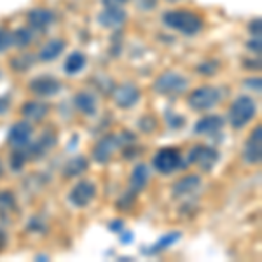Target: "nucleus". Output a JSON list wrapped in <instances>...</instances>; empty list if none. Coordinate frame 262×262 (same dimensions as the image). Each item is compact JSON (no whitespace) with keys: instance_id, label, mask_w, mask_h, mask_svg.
Segmentation results:
<instances>
[{"instance_id":"nucleus-1","label":"nucleus","mask_w":262,"mask_h":262,"mask_svg":"<svg viewBox=\"0 0 262 262\" xmlns=\"http://www.w3.org/2000/svg\"><path fill=\"white\" fill-rule=\"evenodd\" d=\"M163 23L185 37H194L203 30V19L192 11H168L163 14Z\"/></svg>"},{"instance_id":"nucleus-2","label":"nucleus","mask_w":262,"mask_h":262,"mask_svg":"<svg viewBox=\"0 0 262 262\" xmlns=\"http://www.w3.org/2000/svg\"><path fill=\"white\" fill-rule=\"evenodd\" d=\"M255 100L248 95H242L231 103L229 112H227V122L232 129H242L255 117Z\"/></svg>"},{"instance_id":"nucleus-3","label":"nucleus","mask_w":262,"mask_h":262,"mask_svg":"<svg viewBox=\"0 0 262 262\" xmlns=\"http://www.w3.org/2000/svg\"><path fill=\"white\" fill-rule=\"evenodd\" d=\"M189 88V81L175 70H166L158 75L152 84V90L161 96H179Z\"/></svg>"},{"instance_id":"nucleus-4","label":"nucleus","mask_w":262,"mask_h":262,"mask_svg":"<svg viewBox=\"0 0 262 262\" xmlns=\"http://www.w3.org/2000/svg\"><path fill=\"white\" fill-rule=\"evenodd\" d=\"M221 100H222V93L215 86H200L189 93L187 96L189 107L196 112L210 111V108L217 107L221 103Z\"/></svg>"},{"instance_id":"nucleus-5","label":"nucleus","mask_w":262,"mask_h":262,"mask_svg":"<svg viewBox=\"0 0 262 262\" xmlns=\"http://www.w3.org/2000/svg\"><path fill=\"white\" fill-rule=\"evenodd\" d=\"M152 166L161 175H170L179 168H184V158L177 147H163L152 158Z\"/></svg>"},{"instance_id":"nucleus-6","label":"nucleus","mask_w":262,"mask_h":262,"mask_svg":"<svg viewBox=\"0 0 262 262\" xmlns=\"http://www.w3.org/2000/svg\"><path fill=\"white\" fill-rule=\"evenodd\" d=\"M221 159V152L210 145H194L189 150L187 161L196 164L201 171H212Z\"/></svg>"},{"instance_id":"nucleus-7","label":"nucleus","mask_w":262,"mask_h":262,"mask_svg":"<svg viewBox=\"0 0 262 262\" xmlns=\"http://www.w3.org/2000/svg\"><path fill=\"white\" fill-rule=\"evenodd\" d=\"M96 196V185L91 180H81L70 189L69 201L75 208H86Z\"/></svg>"},{"instance_id":"nucleus-8","label":"nucleus","mask_w":262,"mask_h":262,"mask_svg":"<svg viewBox=\"0 0 262 262\" xmlns=\"http://www.w3.org/2000/svg\"><path fill=\"white\" fill-rule=\"evenodd\" d=\"M121 145H122V142H121L119 135H116V133L105 135V137L95 145V149H93V159L100 164H107Z\"/></svg>"},{"instance_id":"nucleus-9","label":"nucleus","mask_w":262,"mask_h":262,"mask_svg":"<svg viewBox=\"0 0 262 262\" xmlns=\"http://www.w3.org/2000/svg\"><path fill=\"white\" fill-rule=\"evenodd\" d=\"M140 90L133 82H122L114 88L112 98L119 108H133L140 101Z\"/></svg>"},{"instance_id":"nucleus-10","label":"nucleus","mask_w":262,"mask_h":262,"mask_svg":"<svg viewBox=\"0 0 262 262\" xmlns=\"http://www.w3.org/2000/svg\"><path fill=\"white\" fill-rule=\"evenodd\" d=\"M28 90L42 98H51L61 91V82L53 75H37L28 82Z\"/></svg>"},{"instance_id":"nucleus-11","label":"nucleus","mask_w":262,"mask_h":262,"mask_svg":"<svg viewBox=\"0 0 262 262\" xmlns=\"http://www.w3.org/2000/svg\"><path fill=\"white\" fill-rule=\"evenodd\" d=\"M33 137V126L30 121H19L12 124L7 131V143L12 149H19L32 142Z\"/></svg>"},{"instance_id":"nucleus-12","label":"nucleus","mask_w":262,"mask_h":262,"mask_svg":"<svg viewBox=\"0 0 262 262\" xmlns=\"http://www.w3.org/2000/svg\"><path fill=\"white\" fill-rule=\"evenodd\" d=\"M243 159L248 164H259L262 159V126H255L243 147Z\"/></svg>"},{"instance_id":"nucleus-13","label":"nucleus","mask_w":262,"mask_h":262,"mask_svg":"<svg viewBox=\"0 0 262 262\" xmlns=\"http://www.w3.org/2000/svg\"><path fill=\"white\" fill-rule=\"evenodd\" d=\"M128 21V12L122 7H105L98 14V25L107 30H119Z\"/></svg>"},{"instance_id":"nucleus-14","label":"nucleus","mask_w":262,"mask_h":262,"mask_svg":"<svg viewBox=\"0 0 262 262\" xmlns=\"http://www.w3.org/2000/svg\"><path fill=\"white\" fill-rule=\"evenodd\" d=\"M203 182L201 177L198 175H187V177H182L171 185V196L175 200H184V198H189L192 194H196L201 189Z\"/></svg>"},{"instance_id":"nucleus-15","label":"nucleus","mask_w":262,"mask_h":262,"mask_svg":"<svg viewBox=\"0 0 262 262\" xmlns=\"http://www.w3.org/2000/svg\"><path fill=\"white\" fill-rule=\"evenodd\" d=\"M27 21L33 30L46 32L56 21V14H54V11L46 9V7H35L27 14Z\"/></svg>"},{"instance_id":"nucleus-16","label":"nucleus","mask_w":262,"mask_h":262,"mask_svg":"<svg viewBox=\"0 0 262 262\" xmlns=\"http://www.w3.org/2000/svg\"><path fill=\"white\" fill-rule=\"evenodd\" d=\"M226 121L219 114H210V116L201 117L200 121L194 124V133L201 135V137H213V135L221 133Z\"/></svg>"},{"instance_id":"nucleus-17","label":"nucleus","mask_w":262,"mask_h":262,"mask_svg":"<svg viewBox=\"0 0 262 262\" xmlns=\"http://www.w3.org/2000/svg\"><path fill=\"white\" fill-rule=\"evenodd\" d=\"M74 105L79 112H82L84 116H95L98 111V103H96V96L90 91H79L74 96Z\"/></svg>"},{"instance_id":"nucleus-18","label":"nucleus","mask_w":262,"mask_h":262,"mask_svg":"<svg viewBox=\"0 0 262 262\" xmlns=\"http://www.w3.org/2000/svg\"><path fill=\"white\" fill-rule=\"evenodd\" d=\"M67 48V40L65 39H53L49 42H46L39 51V60L40 61H54L56 58H60V54Z\"/></svg>"},{"instance_id":"nucleus-19","label":"nucleus","mask_w":262,"mask_h":262,"mask_svg":"<svg viewBox=\"0 0 262 262\" xmlns=\"http://www.w3.org/2000/svg\"><path fill=\"white\" fill-rule=\"evenodd\" d=\"M180 238H182L180 231H170L164 236H161V238H159L154 245H150V248H142V253H145V255H156V253L164 252L170 247H173V245L179 242Z\"/></svg>"},{"instance_id":"nucleus-20","label":"nucleus","mask_w":262,"mask_h":262,"mask_svg":"<svg viewBox=\"0 0 262 262\" xmlns=\"http://www.w3.org/2000/svg\"><path fill=\"white\" fill-rule=\"evenodd\" d=\"M149 168H147V164H137V166L133 168V171H131V177H129V189L133 192H142L143 189L149 185Z\"/></svg>"},{"instance_id":"nucleus-21","label":"nucleus","mask_w":262,"mask_h":262,"mask_svg":"<svg viewBox=\"0 0 262 262\" xmlns=\"http://www.w3.org/2000/svg\"><path fill=\"white\" fill-rule=\"evenodd\" d=\"M21 114L27 121L40 122L49 114V107L42 101H25L21 107Z\"/></svg>"},{"instance_id":"nucleus-22","label":"nucleus","mask_w":262,"mask_h":262,"mask_svg":"<svg viewBox=\"0 0 262 262\" xmlns=\"http://www.w3.org/2000/svg\"><path fill=\"white\" fill-rule=\"evenodd\" d=\"M16 212H18V200H16L14 192L9 189L0 191V217L11 219Z\"/></svg>"},{"instance_id":"nucleus-23","label":"nucleus","mask_w":262,"mask_h":262,"mask_svg":"<svg viewBox=\"0 0 262 262\" xmlns=\"http://www.w3.org/2000/svg\"><path fill=\"white\" fill-rule=\"evenodd\" d=\"M86 63H88L86 54L81 53V51H74V53L69 54V58L65 60V63H63V70H65V74H69V75H77L79 72L84 70Z\"/></svg>"},{"instance_id":"nucleus-24","label":"nucleus","mask_w":262,"mask_h":262,"mask_svg":"<svg viewBox=\"0 0 262 262\" xmlns=\"http://www.w3.org/2000/svg\"><path fill=\"white\" fill-rule=\"evenodd\" d=\"M88 166H90L88 158H84V156H75V158H72L65 163V166H63V175H65L67 179L79 177L88 170Z\"/></svg>"},{"instance_id":"nucleus-25","label":"nucleus","mask_w":262,"mask_h":262,"mask_svg":"<svg viewBox=\"0 0 262 262\" xmlns=\"http://www.w3.org/2000/svg\"><path fill=\"white\" fill-rule=\"evenodd\" d=\"M28 159H30V156H28V152H27V145L12 150L11 159H9L12 171H21V170H23V166L27 164Z\"/></svg>"},{"instance_id":"nucleus-26","label":"nucleus","mask_w":262,"mask_h":262,"mask_svg":"<svg viewBox=\"0 0 262 262\" xmlns=\"http://www.w3.org/2000/svg\"><path fill=\"white\" fill-rule=\"evenodd\" d=\"M32 40H33V33H32L30 28H19V30H16L14 33H12V44L19 49L30 46Z\"/></svg>"},{"instance_id":"nucleus-27","label":"nucleus","mask_w":262,"mask_h":262,"mask_svg":"<svg viewBox=\"0 0 262 262\" xmlns=\"http://www.w3.org/2000/svg\"><path fill=\"white\" fill-rule=\"evenodd\" d=\"M33 65V56L30 54H19L11 60V69L14 72H27Z\"/></svg>"},{"instance_id":"nucleus-28","label":"nucleus","mask_w":262,"mask_h":262,"mask_svg":"<svg viewBox=\"0 0 262 262\" xmlns=\"http://www.w3.org/2000/svg\"><path fill=\"white\" fill-rule=\"evenodd\" d=\"M196 70L203 75H213L219 70V61H205L196 67Z\"/></svg>"},{"instance_id":"nucleus-29","label":"nucleus","mask_w":262,"mask_h":262,"mask_svg":"<svg viewBox=\"0 0 262 262\" xmlns=\"http://www.w3.org/2000/svg\"><path fill=\"white\" fill-rule=\"evenodd\" d=\"M12 46V32L7 28H0V53L7 51Z\"/></svg>"},{"instance_id":"nucleus-30","label":"nucleus","mask_w":262,"mask_h":262,"mask_svg":"<svg viewBox=\"0 0 262 262\" xmlns=\"http://www.w3.org/2000/svg\"><path fill=\"white\" fill-rule=\"evenodd\" d=\"M135 198H137V192H133L129 189V191L126 192L119 201H117V208H119V210H128V208H131V205L135 203Z\"/></svg>"},{"instance_id":"nucleus-31","label":"nucleus","mask_w":262,"mask_h":262,"mask_svg":"<svg viewBox=\"0 0 262 262\" xmlns=\"http://www.w3.org/2000/svg\"><path fill=\"white\" fill-rule=\"evenodd\" d=\"M28 231L32 232H46L48 231V226H46V222L42 221L39 217H32L30 221H28V226H27Z\"/></svg>"},{"instance_id":"nucleus-32","label":"nucleus","mask_w":262,"mask_h":262,"mask_svg":"<svg viewBox=\"0 0 262 262\" xmlns=\"http://www.w3.org/2000/svg\"><path fill=\"white\" fill-rule=\"evenodd\" d=\"M138 126H140V129H143V133H150V131H154V128L158 126V122H156L154 117L145 116V117H142V119H140Z\"/></svg>"},{"instance_id":"nucleus-33","label":"nucleus","mask_w":262,"mask_h":262,"mask_svg":"<svg viewBox=\"0 0 262 262\" xmlns=\"http://www.w3.org/2000/svg\"><path fill=\"white\" fill-rule=\"evenodd\" d=\"M184 124H185L184 116H179V114H173V112H171V116L168 114V126H170L171 129H179Z\"/></svg>"},{"instance_id":"nucleus-34","label":"nucleus","mask_w":262,"mask_h":262,"mask_svg":"<svg viewBox=\"0 0 262 262\" xmlns=\"http://www.w3.org/2000/svg\"><path fill=\"white\" fill-rule=\"evenodd\" d=\"M248 32H250L252 37H260L262 33V25H260V19H253L250 25H248Z\"/></svg>"},{"instance_id":"nucleus-35","label":"nucleus","mask_w":262,"mask_h":262,"mask_svg":"<svg viewBox=\"0 0 262 262\" xmlns=\"http://www.w3.org/2000/svg\"><path fill=\"white\" fill-rule=\"evenodd\" d=\"M247 48L255 54H260L262 51V44H260V37H252V40L247 44Z\"/></svg>"},{"instance_id":"nucleus-36","label":"nucleus","mask_w":262,"mask_h":262,"mask_svg":"<svg viewBox=\"0 0 262 262\" xmlns=\"http://www.w3.org/2000/svg\"><path fill=\"white\" fill-rule=\"evenodd\" d=\"M245 86H248L250 90L260 93V88H262V82H260V77H250L245 81Z\"/></svg>"},{"instance_id":"nucleus-37","label":"nucleus","mask_w":262,"mask_h":262,"mask_svg":"<svg viewBox=\"0 0 262 262\" xmlns=\"http://www.w3.org/2000/svg\"><path fill=\"white\" fill-rule=\"evenodd\" d=\"M9 107H11V98L9 96H0V116L9 112Z\"/></svg>"},{"instance_id":"nucleus-38","label":"nucleus","mask_w":262,"mask_h":262,"mask_svg":"<svg viewBox=\"0 0 262 262\" xmlns=\"http://www.w3.org/2000/svg\"><path fill=\"white\" fill-rule=\"evenodd\" d=\"M108 229H111V232H117V234H119V232L124 229V222L119 221V219H117V221H112L108 224Z\"/></svg>"},{"instance_id":"nucleus-39","label":"nucleus","mask_w":262,"mask_h":262,"mask_svg":"<svg viewBox=\"0 0 262 262\" xmlns=\"http://www.w3.org/2000/svg\"><path fill=\"white\" fill-rule=\"evenodd\" d=\"M119 238H121V243H133L135 234L131 231H124V229H122L119 232Z\"/></svg>"},{"instance_id":"nucleus-40","label":"nucleus","mask_w":262,"mask_h":262,"mask_svg":"<svg viewBox=\"0 0 262 262\" xmlns=\"http://www.w3.org/2000/svg\"><path fill=\"white\" fill-rule=\"evenodd\" d=\"M128 0H101L105 7H122Z\"/></svg>"},{"instance_id":"nucleus-41","label":"nucleus","mask_w":262,"mask_h":262,"mask_svg":"<svg viewBox=\"0 0 262 262\" xmlns=\"http://www.w3.org/2000/svg\"><path fill=\"white\" fill-rule=\"evenodd\" d=\"M2 173H4V166H2V161H0V177H2Z\"/></svg>"},{"instance_id":"nucleus-42","label":"nucleus","mask_w":262,"mask_h":262,"mask_svg":"<svg viewBox=\"0 0 262 262\" xmlns=\"http://www.w3.org/2000/svg\"><path fill=\"white\" fill-rule=\"evenodd\" d=\"M170 2H179V0H170Z\"/></svg>"}]
</instances>
